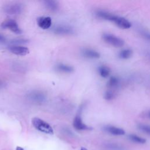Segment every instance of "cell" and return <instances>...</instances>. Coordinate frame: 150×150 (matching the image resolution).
<instances>
[{
	"label": "cell",
	"instance_id": "cell-1",
	"mask_svg": "<svg viewBox=\"0 0 150 150\" xmlns=\"http://www.w3.org/2000/svg\"><path fill=\"white\" fill-rule=\"evenodd\" d=\"M96 15L106 21L113 22L117 26L121 29H129L131 26V22L125 18L114 15L104 11H98L96 12Z\"/></svg>",
	"mask_w": 150,
	"mask_h": 150
},
{
	"label": "cell",
	"instance_id": "cell-2",
	"mask_svg": "<svg viewBox=\"0 0 150 150\" xmlns=\"http://www.w3.org/2000/svg\"><path fill=\"white\" fill-rule=\"evenodd\" d=\"M32 124L37 130L47 134H53L54 132L53 129L50 125L39 118H33L32 119Z\"/></svg>",
	"mask_w": 150,
	"mask_h": 150
},
{
	"label": "cell",
	"instance_id": "cell-3",
	"mask_svg": "<svg viewBox=\"0 0 150 150\" xmlns=\"http://www.w3.org/2000/svg\"><path fill=\"white\" fill-rule=\"evenodd\" d=\"M102 38L107 43L115 47H120L124 45V41L121 38L111 33H104Z\"/></svg>",
	"mask_w": 150,
	"mask_h": 150
},
{
	"label": "cell",
	"instance_id": "cell-4",
	"mask_svg": "<svg viewBox=\"0 0 150 150\" xmlns=\"http://www.w3.org/2000/svg\"><path fill=\"white\" fill-rule=\"evenodd\" d=\"M3 10L5 13L8 15H18L22 12L23 10V5L18 2L11 3L5 5L3 8Z\"/></svg>",
	"mask_w": 150,
	"mask_h": 150
},
{
	"label": "cell",
	"instance_id": "cell-5",
	"mask_svg": "<svg viewBox=\"0 0 150 150\" xmlns=\"http://www.w3.org/2000/svg\"><path fill=\"white\" fill-rule=\"evenodd\" d=\"M27 98L34 103L41 104L45 101L46 97L45 93L42 91L33 90L27 94Z\"/></svg>",
	"mask_w": 150,
	"mask_h": 150
},
{
	"label": "cell",
	"instance_id": "cell-6",
	"mask_svg": "<svg viewBox=\"0 0 150 150\" xmlns=\"http://www.w3.org/2000/svg\"><path fill=\"white\" fill-rule=\"evenodd\" d=\"M1 27L4 29H8L16 34L22 33V30L18 23L13 19H8L1 23Z\"/></svg>",
	"mask_w": 150,
	"mask_h": 150
},
{
	"label": "cell",
	"instance_id": "cell-7",
	"mask_svg": "<svg viewBox=\"0 0 150 150\" xmlns=\"http://www.w3.org/2000/svg\"><path fill=\"white\" fill-rule=\"evenodd\" d=\"M73 126L76 129L79 131L91 129V127L87 126L83 122L80 112H79V113H77L75 116L73 121Z\"/></svg>",
	"mask_w": 150,
	"mask_h": 150
},
{
	"label": "cell",
	"instance_id": "cell-8",
	"mask_svg": "<svg viewBox=\"0 0 150 150\" xmlns=\"http://www.w3.org/2000/svg\"><path fill=\"white\" fill-rule=\"evenodd\" d=\"M53 32L57 35H68L73 33V29L72 27L66 25H59L54 26L53 29Z\"/></svg>",
	"mask_w": 150,
	"mask_h": 150
},
{
	"label": "cell",
	"instance_id": "cell-9",
	"mask_svg": "<svg viewBox=\"0 0 150 150\" xmlns=\"http://www.w3.org/2000/svg\"><path fill=\"white\" fill-rule=\"evenodd\" d=\"M8 49L11 53L18 56H25L29 53L28 48L21 45H11Z\"/></svg>",
	"mask_w": 150,
	"mask_h": 150
},
{
	"label": "cell",
	"instance_id": "cell-10",
	"mask_svg": "<svg viewBox=\"0 0 150 150\" xmlns=\"http://www.w3.org/2000/svg\"><path fill=\"white\" fill-rule=\"evenodd\" d=\"M38 26L43 29H47L51 27L52 19L49 16H40L37 19Z\"/></svg>",
	"mask_w": 150,
	"mask_h": 150
},
{
	"label": "cell",
	"instance_id": "cell-11",
	"mask_svg": "<svg viewBox=\"0 0 150 150\" xmlns=\"http://www.w3.org/2000/svg\"><path fill=\"white\" fill-rule=\"evenodd\" d=\"M104 129L114 135H123L125 134V131L123 129L115 126L107 125L104 127Z\"/></svg>",
	"mask_w": 150,
	"mask_h": 150
},
{
	"label": "cell",
	"instance_id": "cell-12",
	"mask_svg": "<svg viewBox=\"0 0 150 150\" xmlns=\"http://www.w3.org/2000/svg\"><path fill=\"white\" fill-rule=\"evenodd\" d=\"M83 56L89 59H98L100 57V53L92 49L85 48L81 51Z\"/></svg>",
	"mask_w": 150,
	"mask_h": 150
},
{
	"label": "cell",
	"instance_id": "cell-13",
	"mask_svg": "<svg viewBox=\"0 0 150 150\" xmlns=\"http://www.w3.org/2000/svg\"><path fill=\"white\" fill-rule=\"evenodd\" d=\"M45 6L51 11H56L59 8V4L57 1L52 0H46L43 1Z\"/></svg>",
	"mask_w": 150,
	"mask_h": 150
},
{
	"label": "cell",
	"instance_id": "cell-14",
	"mask_svg": "<svg viewBox=\"0 0 150 150\" xmlns=\"http://www.w3.org/2000/svg\"><path fill=\"white\" fill-rule=\"evenodd\" d=\"M56 69L60 72L66 73H72L74 71V68L70 65L60 63L57 64L56 66Z\"/></svg>",
	"mask_w": 150,
	"mask_h": 150
},
{
	"label": "cell",
	"instance_id": "cell-15",
	"mask_svg": "<svg viewBox=\"0 0 150 150\" xmlns=\"http://www.w3.org/2000/svg\"><path fill=\"white\" fill-rule=\"evenodd\" d=\"M98 71L100 76L103 78H107L111 73L110 69L104 65L100 66L98 69Z\"/></svg>",
	"mask_w": 150,
	"mask_h": 150
},
{
	"label": "cell",
	"instance_id": "cell-16",
	"mask_svg": "<svg viewBox=\"0 0 150 150\" xmlns=\"http://www.w3.org/2000/svg\"><path fill=\"white\" fill-rule=\"evenodd\" d=\"M132 51L130 49H124L121 50L118 54V56L122 59H128L132 56Z\"/></svg>",
	"mask_w": 150,
	"mask_h": 150
},
{
	"label": "cell",
	"instance_id": "cell-17",
	"mask_svg": "<svg viewBox=\"0 0 150 150\" xmlns=\"http://www.w3.org/2000/svg\"><path fill=\"white\" fill-rule=\"evenodd\" d=\"M119 83H120V80L117 77L112 76L110 78L107 84L110 88H114L118 86Z\"/></svg>",
	"mask_w": 150,
	"mask_h": 150
},
{
	"label": "cell",
	"instance_id": "cell-18",
	"mask_svg": "<svg viewBox=\"0 0 150 150\" xmlns=\"http://www.w3.org/2000/svg\"><path fill=\"white\" fill-rule=\"evenodd\" d=\"M129 139H131L132 141L134 142H137L138 144H144L146 142V139L144 138L140 137L137 135L135 134H130L128 136Z\"/></svg>",
	"mask_w": 150,
	"mask_h": 150
},
{
	"label": "cell",
	"instance_id": "cell-19",
	"mask_svg": "<svg viewBox=\"0 0 150 150\" xmlns=\"http://www.w3.org/2000/svg\"><path fill=\"white\" fill-rule=\"evenodd\" d=\"M138 128L142 132L150 135V125L144 124H139L138 125Z\"/></svg>",
	"mask_w": 150,
	"mask_h": 150
},
{
	"label": "cell",
	"instance_id": "cell-20",
	"mask_svg": "<svg viewBox=\"0 0 150 150\" xmlns=\"http://www.w3.org/2000/svg\"><path fill=\"white\" fill-rule=\"evenodd\" d=\"M28 42V40L24 39H16L11 41L12 45H21L22 44L26 43Z\"/></svg>",
	"mask_w": 150,
	"mask_h": 150
},
{
	"label": "cell",
	"instance_id": "cell-21",
	"mask_svg": "<svg viewBox=\"0 0 150 150\" xmlns=\"http://www.w3.org/2000/svg\"><path fill=\"white\" fill-rule=\"evenodd\" d=\"M139 33H140L141 35L144 39H145L146 40L150 42V32L147 31L144 29H141L139 30Z\"/></svg>",
	"mask_w": 150,
	"mask_h": 150
},
{
	"label": "cell",
	"instance_id": "cell-22",
	"mask_svg": "<svg viewBox=\"0 0 150 150\" xmlns=\"http://www.w3.org/2000/svg\"><path fill=\"white\" fill-rule=\"evenodd\" d=\"M115 94L111 90L107 91L104 94V98L107 100H111L114 98Z\"/></svg>",
	"mask_w": 150,
	"mask_h": 150
},
{
	"label": "cell",
	"instance_id": "cell-23",
	"mask_svg": "<svg viewBox=\"0 0 150 150\" xmlns=\"http://www.w3.org/2000/svg\"><path fill=\"white\" fill-rule=\"evenodd\" d=\"M107 148L111 150H122V148L117 144H110L107 146Z\"/></svg>",
	"mask_w": 150,
	"mask_h": 150
},
{
	"label": "cell",
	"instance_id": "cell-24",
	"mask_svg": "<svg viewBox=\"0 0 150 150\" xmlns=\"http://www.w3.org/2000/svg\"><path fill=\"white\" fill-rule=\"evenodd\" d=\"M6 41L5 37L0 33V43H4Z\"/></svg>",
	"mask_w": 150,
	"mask_h": 150
},
{
	"label": "cell",
	"instance_id": "cell-25",
	"mask_svg": "<svg viewBox=\"0 0 150 150\" xmlns=\"http://www.w3.org/2000/svg\"><path fill=\"white\" fill-rule=\"evenodd\" d=\"M16 150H24L23 148L21 147V146H17L16 148Z\"/></svg>",
	"mask_w": 150,
	"mask_h": 150
},
{
	"label": "cell",
	"instance_id": "cell-26",
	"mask_svg": "<svg viewBox=\"0 0 150 150\" xmlns=\"http://www.w3.org/2000/svg\"><path fill=\"white\" fill-rule=\"evenodd\" d=\"M80 150H87L86 148H84V147H82Z\"/></svg>",
	"mask_w": 150,
	"mask_h": 150
},
{
	"label": "cell",
	"instance_id": "cell-27",
	"mask_svg": "<svg viewBox=\"0 0 150 150\" xmlns=\"http://www.w3.org/2000/svg\"><path fill=\"white\" fill-rule=\"evenodd\" d=\"M2 86V83L0 81V87Z\"/></svg>",
	"mask_w": 150,
	"mask_h": 150
},
{
	"label": "cell",
	"instance_id": "cell-28",
	"mask_svg": "<svg viewBox=\"0 0 150 150\" xmlns=\"http://www.w3.org/2000/svg\"><path fill=\"white\" fill-rule=\"evenodd\" d=\"M149 117H150V112H149Z\"/></svg>",
	"mask_w": 150,
	"mask_h": 150
}]
</instances>
